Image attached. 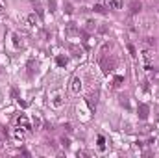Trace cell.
Listing matches in <instances>:
<instances>
[{
    "mask_svg": "<svg viewBox=\"0 0 159 158\" xmlns=\"http://www.w3.org/2000/svg\"><path fill=\"white\" fill-rule=\"evenodd\" d=\"M65 11H67V13H72V6L67 4V6H65Z\"/></svg>",
    "mask_w": 159,
    "mask_h": 158,
    "instance_id": "21",
    "label": "cell"
},
{
    "mask_svg": "<svg viewBox=\"0 0 159 158\" xmlns=\"http://www.w3.org/2000/svg\"><path fill=\"white\" fill-rule=\"evenodd\" d=\"M130 9H131V13H139L141 11V2L139 0H133V2L130 4Z\"/></svg>",
    "mask_w": 159,
    "mask_h": 158,
    "instance_id": "6",
    "label": "cell"
},
{
    "mask_svg": "<svg viewBox=\"0 0 159 158\" xmlns=\"http://www.w3.org/2000/svg\"><path fill=\"white\" fill-rule=\"evenodd\" d=\"M122 80H124L122 76H117V78H115V86H120V84H122Z\"/></svg>",
    "mask_w": 159,
    "mask_h": 158,
    "instance_id": "19",
    "label": "cell"
},
{
    "mask_svg": "<svg viewBox=\"0 0 159 158\" xmlns=\"http://www.w3.org/2000/svg\"><path fill=\"white\" fill-rule=\"evenodd\" d=\"M137 112H139V117L141 119H146L148 117V106L146 104H139V110H137Z\"/></svg>",
    "mask_w": 159,
    "mask_h": 158,
    "instance_id": "4",
    "label": "cell"
},
{
    "mask_svg": "<svg viewBox=\"0 0 159 158\" xmlns=\"http://www.w3.org/2000/svg\"><path fill=\"white\" fill-rule=\"evenodd\" d=\"M106 4H107V8H111V9H120L122 8V0H106Z\"/></svg>",
    "mask_w": 159,
    "mask_h": 158,
    "instance_id": "2",
    "label": "cell"
},
{
    "mask_svg": "<svg viewBox=\"0 0 159 158\" xmlns=\"http://www.w3.org/2000/svg\"><path fill=\"white\" fill-rule=\"evenodd\" d=\"M94 11H96V13H106V9H104L102 6H94Z\"/></svg>",
    "mask_w": 159,
    "mask_h": 158,
    "instance_id": "17",
    "label": "cell"
},
{
    "mask_svg": "<svg viewBox=\"0 0 159 158\" xmlns=\"http://www.w3.org/2000/svg\"><path fill=\"white\" fill-rule=\"evenodd\" d=\"M56 61H58V65H59V67L67 65V58H63V56H58V58H56Z\"/></svg>",
    "mask_w": 159,
    "mask_h": 158,
    "instance_id": "10",
    "label": "cell"
},
{
    "mask_svg": "<svg viewBox=\"0 0 159 158\" xmlns=\"http://www.w3.org/2000/svg\"><path fill=\"white\" fill-rule=\"evenodd\" d=\"M0 11H2V4H0Z\"/></svg>",
    "mask_w": 159,
    "mask_h": 158,
    "instance_id": "24",
    "label": "cell"
},
{
    "mask_svg": "<svg viewBox=\"0 0 159 158\" xmlns=\"http://www.w3.org/2000/svg\"><path fill=\"white\" fill-rule=\"evenodd\" d=\"M48 8L50 11H56V0H48Z\"/></svg>",
    "mask_w": 159,
    "mask_h": 158,
    "instance_id": "15",
    "label": "cell"
},
{
    "mask_svg": "<svg viewBox=\"0 0 159 158\" xmlns=\"http://www.w3.org/2000/svg\"><path fill=\"white\" fill-rule=\"evenodd\" d=\"M98 149H100V151H104V149H106V143H104V138H102V136L98 138Z\"/></svg>",
    "mask_w": 159,
    "mask_h": 158,
    "instance_id": "14",
    "label": "cell"
},
{
    "mask_svg": "<svg viewBox=\"0 0 159 158\" xmlns=\"http://www.w3.org/2000/svg\"><path fill=\"white\" fill-rule=\"evenodd\" d=\"M120 104H122V106H126V108H130V102H128V97H120Z\"/></svg>",
    "mask_w": 159,
    "mask_h": 158,
    "instance_id": "16",
    "label": "cell"
},
{
    "mask_svg": "<svg viewBox=\"0 0 159 158\" xmlns=\"http://www.w3.org/2000/svg\"><path fill=\"white\" fill-rule=\"evenodd\" d=\"M61 143H63V147H68V145H71V141H68L67 138H61Z\"/></svg>",
    "mask_w": 159,
    "mask_h": 158,
    "instance_id": "20",
    "label": "cell"
},
{
    "mask_svg": "<svg viewBox=\"0 0 159 158\" xmlns=\"http://www.w3.org/2000/svg\"><path fill=\"white\" fill-rule=\"evenodd\" d=\"M26 23H28L30 26H35V24H37V17H35V13H30V15L26 17Z\"/></svg>",
    "mask_w": 159,
    "mask_h": 158,
    "instance_id": "8",
    "label": "cell"
},
{
    "mask_svg": "<svg viewBox=\"0 0 159 158\" xmlns=\"http://www.w3.org/2000/svg\"><path fill=\"white\" fill-rule=\"evenodd\" d=\"M17 123H19V127H22V130H30V123H28V119H26L24 115H20V117L17 119Z\"/></svg>",
    "mask_w": 159,
    "mask_h": 158,
    "instance_id": "5",
    "label": "cell"
},
{
    "mask_svg": "<svg viewBox=\"0 0 159 158\" xmlns=\"http://www.w3.org/2000/svg\"><path fill=\"white\" fill-rule=\"evenodd\" d=\"M87 104L91 108H96V99L94 97H87Z\"/></svg>",
    "mask_w": 159,
    "mask_h": 158,
    "instance_id": "11",
    "label": "cell"
},
{
    "mask_svg": "<svg viewBox=\"0 0 159 158\" xmlns=\"http://www.w3.org/2000/svg\"><path fill=\"white\" fill-rule=\"evenodd\" d=\"M65 36H67V37L80 36V28H78L74 23H67V26H65Z\"/></svg>",
    "mask_w": 159,
    "mask_h": 158,
    "instance_id": "1",
    "label": "cell"
},
{
    "mask_svg": "<svg viewBox=\"0 0 159 158\" xmlns=\"http://www.w3.org/2000/svg\"><path fill=\"white\" fill-rule=\"evenodd\" d=\"M144 45H148V47H155V37H144Z\"/></svg>",
    "mask_w": 159,
    "mask_h": 158,
    "instance_id": "9",
    "label": "cell"
},
{
    "mask_svg": "<svg viewBox=\"0 0 159 158\" xmlns=\"http://www.w3.org/2000/svg\"><path fill=\"white\" fill-rule=\"evenodd\" d=\"M52 104H54V106H61V104H63V97H61V93H56V95H54Z\"/></svg>",
    "mask_w": 159,
    "mask_h": 158,
    "instance_id": "7",
    "label": "cell"
},
{
    "mask_svg": "<svg viewBox=\"0 0 159 158\" xmlns=\"http://www.w3.org/2000/svg\"><path fill=\"white\" fill-rule=\"evenodd\" d=\"M71 89H72V93H80V91H81V80H80V78H74Z\"/></svg>",
    "mask_w": 159,
    "mask_h": 158,
    "instance_id": "3",
    "label": "cell"
},
{
    "mask_svg": "<svg viewBox=\"0 0 159 158\" xmlns=\"http://www.w3.org/2000/svg\"><path fill=\"white\" fill-rule=\"evenodd\" d=\"M93 28H94V23H87V30H89V32H91Z\"/></svg>",
    "mask_w": 159,
    "mask_h": 158,
    "instance_id": "22",
    "label": "cell"
},
{
    "mask_svg": "<svg viewBox=\"0 0 159 158\" xmlns=\"http://www.w3.org/2000/svg\"><path fill=\"white\" fill-rule=\"evenodd\" d=\"M15 138H17V140H20V141L24 140V132H22V130H20V128H19L17 132H15Z\"/></svg>",
    "mask_w": 159,
    "mask_h": 158,
    "instance_id": "13",
    "label": "cell"
},
{
    "mask_svg": "<svg viewBox=\"0 0 159 158\" xmlns=\"http://www.w3.org/2000/svg\"><path fill=\"white\" fill-rule=\"evenodd\" d=\"M142 54H144V61L148 63V61H150V58H152V56H150V52H148V50H144Z\"/></svg>",
    "mask_w": 159,
    "mask_h": 158,
    "instance_id": "18",
    "label": "cell"
},
{
    "mask_svg": "<svg viewBox=\"0 0 159 158\" xmlns=\"http://www.w3.org/2000/svg\"><path fill=\"white\" fill-rule=\"evenodd\" d=\"M152 80H154V82H159V69H154V71H152Z\"/></svg>",
    "mask_w": 159,
    "mask_h": 158,
    "instance_id": "12",
    "label": "cell"
},
{
    "mask_svg": "<svg viewBox=\"0 0 159 158\" xmlns=\"http://www.w3.org/2000/svg\"><path fill=\"white\" fill-rule=\"evenodd\" d=\"M13 43H15V47H19V37L17 36H13Z\"/></svg>",
    "mask_w": 159,
    "mask_h": 158,
    "instance_id": "23",
    "label": "cell"
}]
</instances>
